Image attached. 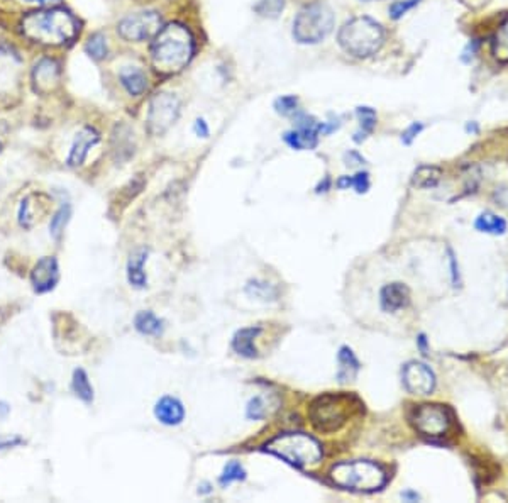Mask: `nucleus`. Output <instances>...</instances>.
<instances>
[{"label": "nucleus", "instance_id": "cd10ccee", "mask_svg": "<svg viewBox=\"0 0 508 503\" xmlns=\"http://www.w3.org/2000/svg\"><path fill=\"white\" fill-rule=\"evenodd\" d=\"M85 51L90 58L95 61H100L107 56L109 46H107V38H105L102 32H95L89 38L85 45Z\"/></svg>", "mask_w": 508, "mask_h": 503}, {"label": "nucleus", "instance_id": "9b49d317", "mask_svg": "<svg viewBox=\"0 0 508 503\" xmlns=\"http://www.w3.org/2000/svg\"><path fill=\"white\" fill-rule=\"evenodd\" d=\"M404 385L414 395H430L436 386V377L429 366L412 361L404 368Z\"/></svg>", "mask_w": 508, "mask_h": 503}, {"label": "nucleus", "instance_id": "0eeeda50", "mask_svg": "<svg viewBox=\"0 0 508 503\" xmlns=\"http://www.w3.org/2000/svg\"><path fill=\"white\" fill-rule=\"evenodd\" d=\"M334 27V14L331 7L324 2L307 5L298 12L294 21V38L302 45H316Z\"/></svg>", "mask_w": 508, "mask_h": 503}, {"label": "nucleus", "instance_id": "2f4dec72", "mask_svg": "<svg viewBox=\"0 0 508 503\" xmlns=\"http://www.w3.org/2000/svg\"><path fill=\"white\" fill-rule=\"evenodd\" d=\"M244 478H246V471H244L243 465L237 461H229L228 465H225L224 471H222L221 478H219V483H221L222 487H229L234 481H241Z\"/></svg>", "mask_w": 508, "mask_h": 503}, {"label": "nucleus", "instance_id": "e433bc0d", "mask_svg": "<svg viewBox=\"0 0 508 503\" xmlns=\"http://www.w3.org/2000/svg\"><path fill=\"white\" fill-rule=\"evenodd\" d=\"M353 187L356 188L357 193H364L370 188V178L368 173H357L356 177H353Z\"/></svg>", "mask_w": 508, "mask_h": 503}, {"label": "nucleus", "instance_id": "ea45409f", "mask_svg": "<svg viewBox=\"0 0 508 503\" xmlns=\"http://www.w3.org/2000/svg\"><path fill=\"white\" fill-rule=\"evenodd\" d=\"M195 133L199 137H208V126L203 119L195 120Z\"/></svg>", "mask_w": 508, "mask_h": 503}, {"label": "nucleus", "instance_id": "7c9ffc66", "mask_svg": "<svg viewBox=\"0 0 508 503\" xmlns=\"http://www.w3.org/2000/svg\"><path fill=\"white\" fill-rule=\"evenodd\" d=\"M246 291L251 295V297L259 298V300H265V302L276 300V297H278V291L275 287H272L269 283H265V282H258V280L250 282V285L246 287Z\"/></svg>", "mask_w": 508, "mask_h": 503}, {"label": "nucleus", "instance_id": "a19ab883", "mask_svg": "<svg viewBox=\"0 0 508 503\" xmlns=\"http://www.w3.org/2000/svg\"><path fill=\"white\" fill-rule=\"evenodd\" d=\"M338 187L339 188H349V187H353V177H342L341 180L338 181Z\"/></svg>", "mask_w": 508, "mask_h": 503}, {"label": "nucleus", "instance_id": "7ed1b4c3", "mask_svg": "<svg viewBox=\"0 0 508 503\" xmlns=\"http://www.w3.org/2000/svg\"><path fill=\"white\" fill-rule=\"evenodd\" d=\"M385 31L371 17H354L339 31V45L346 53L356 58L373 56L383 46Z\"/></svg>", "mask_w": 508, "mask_h": 503}, {"label": "nucleus", "instance_id": "b1692460", "mask_svg": "<svg viewBox=\"0 0 508 503\" xmlns=\"http://www.w3.org/2000/svg\"><path fill=\"white\" fill-rule=\"evenodd\" d=\"M134 326L144 335H159L163 333V322L153 312H139L134 319Z\"/></svg>", "mask_w": 508, "mask_h": 503}, {"label": "nucleus", "instance_id": "c9c22d12", "mask_svg": "<svg viewBox=\"0 0 508 503\" xmlns=\"http://www.w3.org/2000/svg\"><path fill=\"white\" fill-rule=\"evenodd\" d=\"M419 2L420 0H398V2H393L392 5H390V14H392L393 19H400V17L405 16L408 10L414 9Z\"/></svg>", "mask_w": 508, "mask_h": 503}, {"label": "nucleus", "instance_id": "20e7f679", "mask_svg": "<svg viewBox=\"0 0 508 503\" xmlns=\"http://www.w3.org/2000/svg\"><path fill=\"white\" fill-rule=\"evenodd\" d=\"M266 451L295 468L313 466L322 459V446L312 436L302 432H290L275 437L266 444Z\"/></svg>", "mask_w": 508, "mask_h": 503}, {"label": "nucleus", "instance_id": "a18cd8bd", "mask_svg": "<svg viewBox=\"0 0 508 503\" xmlns=\"http://www.w3.org/2000/svg\"><path fill=\"white\" fill-rule=\"evenodd\" d=\"M366 2H368V0H366Z\"/></svg>", "mask_w": 508, "mask_h": 503}, {"label": "nucleus", "instance_id": "9d476101", "mask_svg": "<svg viewBox=\"0 0 508 503\" xmlns=\"http://www.w3.org/2000/svg\"><path fill=\"white\" fill-rule=\"evenodd\" d=\"M414 422L415 429L423 436L429 437H441L449 431L451 425V417H449L448 408L442 405H420L414 412Z\"/></svg>", "mask_w": 508, "mask_h": 503}, {"label": "nucleus", "instance_id": "58836bf2", "mask_svg": "<svg viewBox=\"0 0 508 503\" xmlns=\"http://www.w3.org/2000/svg\"><path fill=\"white\" fill-rule=\"evenodd\" d=\"M24 440L21 437H0V449H7V447L17 446V444H23Z\"/></svg>", "mask_w": 508, "mask_h": 503}, {"label": "nucleus", "instance_id": "bb28decb", "mask_svg": "<svg viewBox=\"0 0 508 503\" xmlns=\"http://www.w3.org/2000/svg\"><path fill=\"white\" fill-rule=\"evenodd\" d=\"M476 229L488 234H503L507 231V222L495 214L485 212L476 219Z\"/></svg>", "mask_w": 508, "mask_h": 503}, {"label": "nucleus", "instance_id": "72a5a7b5", "mask_svg": "<svg viewBox=\"0 0 508 503\" xmlns=\"http://www.w3.org/2000/svg\"><path fill=\"white\" fill-rule=\"evenodd\" d=\"M246 415L251 421H261L266 417V403L263 396H254L246 407Z\"/></svg>", "mask_w": 508, "mask_h": 503}, {"label": "nucleus", "instance_id": "f704fd0d", "mask_svg": "<svg viewBox=\"0 0 508 503\" xmlns=\"http://www.w3.org/2000/svg\"><path fill=\"white\" fill-rule=\"evenodd\" d=\"M297 107H298V100H297V97H294V96L281 97L275 102L276 112L281 115L295 114V112H297Z\"/></svg>", "mask_w": 508, "mask_h": 503}, {"label": "nucleus", "instance_id": "f8f14e48", "mask_svg": "<svg viewBox=\"0 0 508 503\" xmlns=\"http://www.w3.org/2000/svg\"><path fill=\"white\" fill-rule=\"evenodd\" d=\"M60 280L58 261L53 256H45L36 263L31 271V283L38 293H46L53 290Z\"/></svg>", "mask_w": 508, "mask_h": 503}, {"label": "nucleus", "instance_id": "5701e85b", "mask_svg": "<svg viewBox=\"0 0 508 503\" xmlns=\"http://www.w3.org/2000/svg\"><path fill=\"white\" fill-rule=\"evenodd\" d=\"M442 178V170L437 166H420L417 168L412 178V183L417 188H434Z\"/></svg>", "mask_w": 508, "mask_h": 503}, {"label": "nucleus", "instance_id": "4be33fe9", "mask_svg": "<svg viewBox=\"0 0 508 503\" xmlns=\"http://www.w3.org/2000/svg\"><path fill=\"white\" fill-rule=\"evenodd\" d=\"M115 133L114 137H112V149L117 155V159H127L133 156L134 153V144H133V136L134 134L131 133L129 127L126 126H117L115 127Z\"/></svg>", "mask_w": 508, "mask_h": 503}, {"label": "nucleus", "instance_id": "37998d69", "mask_svg": "<svg viewBox=\"0 0 508 503\" xmlns=\"http://www.w3.org/2000/svg\"><path fill=\"white\" fill-rule=\"evenodd\" d=\"M25 2H29V3H38V5H46V3H49V2H56V0H25Z\"/></svg>", "mask_w": 508, "mask_h": 503}, {"label": "nucleus", "instance_id": "c03bdc74", "mask_svg": "<svg viewBox=\"0 0 508 503\" xmlns=\"http://www.w3.org/2000/svg\"><path fill=\"white\" fill-rule=\"evenodd\" d=\"M0 151H2V144H0Z\"/></svg>", "mask_w": 508, "mask_h": 503}, {"label": "nucleus", "instance_id": "1a4fd4ad", "mask_svg": "<svg viewBox=\"0 0 508 503\" xmlns=\"http://www.w3.org/2000/svg\"><path fill=\"white\" fill-rule=\"evenodd\" d=\"M159 31H162V17L155 10L131 14L117 24V32L120 38L131 43H141L155 38Z\"/></svg>", "mask_w": 508, "mask_h": 503}, {"label": "nucleus", "instance_id": "39448f33", "mask_svg": "<svg viewBox=\"0 0 508 503\" xmlns=\"http://www.w3.org/2000/svg\"><path fill=\"white\" fill-rule=\"evenodd\" d=\"M331 478L338 487L353 491H375L386 481L382 466L371 461L339 462L331 469Z\"/></svg>", "mask_w": 508, "mask_h": 503}, {"label": "nucleus", "instance_id": "aec40b11", "mask_svg": "<svg viewBox=\"0 0 508 503\" xmlns=\"http://www.w3.org/2000/svg\"><path fill=\"white\" fill-rule=\"evenodd\" d=\"M261 329L259 327H246V329L237 331L232 339V348L237 355L244 356V358H256L258 356V349L254 346V339L258 337Z\"/></svg>", "mask_w": 508, "mask_h": 503}, {"label": "nucleus", "instance_id": "c85d7f7f", "mask_svg": "<svg viewBox=\"0 0 508 503\" xmlns=\"http://www.w3.org/2000/svg\"><path fill=\"white\" fill-rule=\"evenodd\" d=\"M357 118H360V131L356 133L354 141L361 143L368 134L375 129L376 126V112L370 107H360L357 109Z\"/></svg>", "mask_w": 508, "mask_h": 503}, {"label": "nucleus", "instance_id": "2eb2a0df", "mask_svg": "<svg viewBox=\"0 0 508 503\" xmlns=\"http://www.w3.org/2000/svg\"><path fill=\"white\" fill-rule=\"evenodd\" d=\"M45 195L41 193H32V195H27L25 199L21 202L19 207V224L23 225L25 229H31L41 221L43 216L46 212V202Z\"/></svg>", "mask_w": 508, "mask_h": 503}, {"label": "nucleus", "instance_id": "ddd939ff", "mask_svg": "<svg viewBox=\"0 0 508 503\" xmlns=\"http://www.w3.org/2000/svg\"><path fill=\"white\" fill-rule=\"evenodd\" d=\"M100 141V136H98L97 131L93 127L87 126L83 127L82 131H78L73 139L71 149H69V155H68V166L76 168V166H82L85 163L87 156H89V151L93 148L95 144Z\"/></svg>", "mask_w": 508, "mask_h": 503}, {"label": "nucleus", "instance_id": "473e14b6", "mask_svg": "<svg viewBox=\"0 0 508 503\" xmlns=\"http://www.w3.org/2000/svg\"><path fill=\"white\" fill-rule=\"evenodd\" d=\"M285 9V0H259L254 10L263 17H278Z\"/></svg>", "mask_w": 508, "mask_h": 503}, {"label": "nucleus", "instance_id": "c756f323", "mask_svg": "<svg viewBox=\"0 0 508 503\" xmlns=\"http://www.w3.org/2000/svg\"><path fill=\"white\" fill-rule=\"evenodd\" d=\"M69 216H71V207L69 203H63V205L58 209V212L54 214V217H51V224H49V232L54 239H60L61 234L65 231V225L68 224Z\"/></svg>", "mask_w": 508, "mask_h": 503}, {"label": "nucleus", "instance_id": "dca6fc26", "mask_svg": "<svg viewBox=\"0 0 508 503\" xmlns=\"http://www.w3.org/2000/svg\"><path fill=\"white\" fill-rule=\"evenodd\" d=\"M155 415L164 425H178L185 418L184 403L175 396H163L156 402Z\"/></svg>", "mask_w": 508, "mask_h": 503}, {"label": "nucleus", "instance_id": "4c0bfd02", "mask_svg": "<svg viewBox=\"0 0 508 503\" xmlns=\"http://www.w3.org/2000/svg\"><path fill=\"white\" fill-rule=\"evenodd\" d=\"M422 129H423L422 124H420V122H414L410 127H408L407 131H405L404 134H401V141H404L405 144H410L412 141H414L415 137H417V134H419Z\"/></svg>", "mask_w": 508, "mask_h": 503}, {"label": "nucleus", "instance_id": "423d86ee", "mask_svg": "<svg viewBox=\"0 0 508 503\" xmlns=\"http://www.w3.org/2000/svg\"><path fill=\"white\" fill-rule=\"evenodd\" d=\"M353 412V399L347 395H320L310 403L309 418L313 429L331 434L339 431L346 424Z\"/></svg>", "mask_w": 508, "mask_h": 503}, {"label": "nucleus", "instance_id": "6ab92c4d", "mask_svg": "<svg viewBox=\"0 0 508 503\" xmlns=\"http://www.w3.org/2000/svg\"><path fill=\"white\" fill-rule=\"evenodd\" d=\"M119 80L122 83L127 93L133 97H139L146 92L148 89V78H146L144 71L136 67H124L119 73Z\"/></svg>", "mask_w": 508, "mask_h": 503}, {"label": "nucleus", "instance_id": "a211bd4d", "mask_svg": "<svg viewBox=\"0 0 508 503\" xmlns=\"http://www.w3.org/2000/svg\"><path fill=\"white\" fill-rule=\"evenodd\" d=\"M146 260H148V249L139 247L127 261V280L134 288H144L148 285V276L144 273Z\"/></svg>", "mask_w": 508, "mask_h": 503}, {"label": "nucleus", "instance_id": "f3484780", "mask_svg": "<svg viewBox=\"0 0 508 503\" xmlns=\"http://www.w3.org/2000/svg\"><path fill=\"white\" fill-rule=\"evenodd\" d=\"M379 302H382V309L385 312H397L407 307L408 302H410V291L401 283H390L382 290Z\"/></svg>", "mask_w": 508, "mask_h": 503}, {"label": "nucleus", "instance_id": "a878e982", "mask_svg": "<svg viewBox=\"0 0 508 503\" xmlns=\"http://www.w3.org/2000/svg\"><path fill=\"white\" fill-rule=\"evenodd\" d=\"M71 388L75 392V395L80 400H83L85 403H92L93 400V388L90 385L89 375L83 370H75L73 371V380H71Z\"/></svg>", "mask_w": 508, "mask_h": 503}, {"label": "nucleus", "instance_id": "f257e3e1", "mask_svg": "<svg viewBox=\"0 0 508 503\" xmlns=\"http://www.w3.org/2000/svg\"><path fill=\"white\" fill-rule=\"evenodd\" d=\"M24 38L45 46H61L73 41L78 34V21L67 9L34 10L25 14L21 23Z\"/></svg>", "mask_w": 508, "mask_h": 503}, {"label": "nucleus", "instance_id": "6e6552de", "mask_svg": "<svg viewBox=\"0 0 508 503\" xmlns=\"http://www.w3.org/2000/svg\"><path fill=\"white\" fill-rule=\"evenodd\" d=\"M180 115V100L175 93L162 92L156 93L149 102L148 109V131L153 136H162L166 133Z\"/></svg>", "mask_w": 508, "mask_h": 503}, {"label": "nucleus", "instance_id": "412c9836", "mask_svg": "<svg viewBox=\"0 0 508 503\" xmlns=\"http://www.w3.org/2000/svg\"><path fill=\"white\" fill-rule=\"evenodd\" d=\"M338 361H339V370H338L339 381H342V383H344V381L353 380V378L356 377L357 371H360V368H361L360 361H357L356 356H354V353L351 351L347 346H344V348L339 349Z\"/></svg>", "mask_w": 508, "mask_h": 503}, {"label": "nucleus", "instance_id": "79ce46f5", "mask_svg": "<svg viewBox=\"0 0 508 503\" xmlns=\"http://www.w3.org/2000/svg\"><path fill=\"white\" fill-rule=\"evenodd\" d=\"M9 410H10V408L7 407V403L0 402V417H5V415L9 414Z\"/></svg>", "mask_w": 508, "mask_h": 503}, {"label": "nucleus", "instance_id": "393cba45", "mask_svg": "<svg viewBox=\"0 0 508 503\" xmlns=\"http://www.w3.org/2000/svg\"><path fill=\"white\" fill-rule=\"evenodd\" d=\"M492 48H493V56H495L498 61H502V63H507L508 61V17L498 25V29H496L495 36H493Z\"/></svg>", "mask_w": 508, "mask_h": 503}, {"label": "nucleus", "instance_id": "f03ea898", "mask_svg": "<svg viewBox=\"0 0 508 503\" xmlns=\"http://www.w3.org/2000/svg\"><path fill=\"white\" fill-rule=\"evenodd\" d=\"M151 46L153 67L162 75H175L193 56V38L181 24H168L155 36Z\"/></svg>", "mask_w": 508, "mask_h": 503}, {"label": "nucleus", "instance_id": "4468645a", "mask_svg": "<svg viewBox=\"0 0 508 503\" xmlns=\"http://www.w3.org/2000/svg\"><path fill=\"white\" fill-rule=\"evenodd\" d=\"M32 82H34L36 92L47 93L60 82V65L51 58H43L36 63L32 70Z\"/></svg>", "mask_w": 508, "mask_h": 503}]
</instances>
